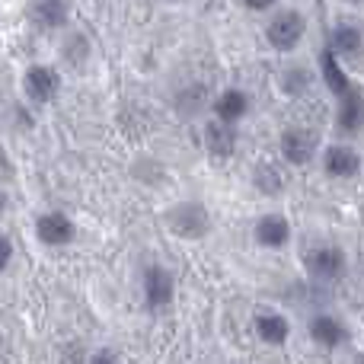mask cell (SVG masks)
<instances>
[{
  "instance_id": "obj_12",
  "label": "cell",
  "mask_w": 364,
  "mask_h": 364,
  "mask_svg": "<svg viewBox=\"0 0 364 364\" xmlns=\"http://www.w3.org/2000/svg\"><path fill=\"white\" fill-rule=\"evenodd\" d=\"M256 237H259V243H265V246L288 243V220L275 218V214H272V218H262L256 227Z\"/></svg>"
},
{
  "instance_id": "obj_15",
  "label": "cell",
  "mask_w": 364,
  "mask_h": 364,
  "mask_svg": "<svg viewBox=\"0 0 364 364\" xmlns=\"http://www.w3.org/2000/svg\"><path fill=\"white\" fill-rule=\"evenodd\" d=\"M323 70H326V83L333 87V93H339V96H346L348 90V80H346V74L339 70V64H336V51H326V58H323Z\"/></svg>"
},
{
  "instance_id": "obj_10",
  "label": "cell",
  "mask_w": 364,
  "mask_h": 364,
  "mask_svg": "<svg viewBox=\"0 0 364 364\" xmlns=\"http://www.w3.org/2000/svg\"><path fill=\"white\" fill-rule=\"evenodd\" d=\"M282 151L291 164H307L310 154H314V138L304 132H288L282 138Z\"/></svg>"
},
{
  "instance_id": "obj_18",
  "label": "cell",
  "mask_w": 364,
  "mask_h": 364,
  "mask_svg": "<svg viewBox=\"0 0 364 364\" xmlns=\"http://www.w3.org/2000/svg\"><path fill=\"white\" fill-rule=\"evenodd\" d=\"M256 186L262 188V192H269V195L282 192V173H278L275 166H259V173H256Z\"/></svg>"
},
{
  "instance_id": "obj_14",
  "label": "cell",
  "mask_w": 364,
  "mask_h": 364,
  "mask_svg": "<svg viewBox=\"0 0 364 364\" xmlns=\"http://www.w3.org/2000/svg\"><path fill=\"white\" fill-rule=\"evenodd\" d=\"M256 329H259V336H262L265 342H275V346L288 339V323H284L282 316H259Z\"/></svg>"
},
{
  "instance_id": "obj_17",
  "label": "cell",
  "mask_w": 364,
  "mask_h": 364,
  "mask_svg": "<svg viewBox=\"0 0 364 364\" xmlns=\"http://www.w3.org/2000/svg\"><path fill=\"white\" fill-rule=\"evenodd\" d=\"M333 45H336V51L355 55V51H361V32L355 29V26H339L333 36Z\"/></svg>"
},
{
  "instance_id": "obj_7",
  "label": "cell",
  "mask_w": 364,
  "mask_h": 364,
  "mask_svg": "<svg viewBox=\"0 0 364 364\" xmlns=\"http://www.w3.org/2000/svg\"><path fill=\"white\" fill-rule=\"evenodd\" d=\"M144 291H147V304H151V307H166V304H170V297H173L170 275H166L164 269H147Z\"/></svg>"
},
{
  "instance_id": "obj_20",
  "label": "cell",
  "mask_w": 364,
  "mask_h": 364,
  "mask_svg": "<svg viewBox=\"0 0 364 364\" xmlns=\"http://www.w3.org/2000/svg\"><path fill=\"white\" fill-rule=\"evenodd\" d=\"M90 364H115V355L112 352H96L93 358H90Z\"/></svg>"
},
{
  "instance_id": "obj_1",
  "label": "cell",
  "mask_w": 364,
  "mask_h": 364,
  "mask_svg": "<svg viewBox=\"0 0 364 364\" xmlns=\"http://www.w3.org/2000/svg\"><path fill=\"white\" fill-rule=\"evenodd\" d=\"M304 36V19L297 13H278L269 23V42L278 51H291Z\"/></svg>"
},
{
  "instance_id": "obj_16",
  "label": "cell",
  "mask_w": 364,
  "mask_h": 364,
  "mask_svg": "<svg viewBox=\"0 0 364 364\" xmlns=\"http://www.w3.org/2000/svg\"><path fill=\"white\" fill-rule=\"evenodd\" d=\"M32 13H36V19H38L42 26H61L64 19H68V6L58 4V0H48V4H38Z\"/></svg>"
},
{
  "instance_id": "obj_11",
  "label": "cell",
  "mask_w": 364,
  "mask_h": 364,
  "mask_svg": "<svg viewBox=\"0 0 364 364\" xmlns=\"http://www.w3.org/2000/svg\"><path fill=\"white\" fill-rule=\"evenodd\" d=\"M310 333H314V339L326 348H336L346 342V329H342L333 316H316V320L310 323Z\"/></svg>"
},
{
  "instance_id": "obj_4",
  "label": "cell",
  "mask_w": 364,
  "mask_h": 364,
  "mask_svg": "<svg viewBox=\"0 0 364 364\" xmlns=\"http://www.w3.org/2000/svg\"><path fill=\"white\" fill-rule=\"evenodd\" d=\"M307 269L314 272L316 278H336V275H342V269H346V256H342L339 250H333V246L314 250L307 256Z\"/></svg>"
},
{
  "instance_id": "obj_19",
  "label": "cell",
  "mask_w": 364,
  "mask_h": 364,
  "mask_svg": "<svg viewBox=\"0 0 364 364\" xmlns=\"http://www.w3.org/2000/svg\"><path fill=\"white\" fill-rule=\"evenodd\" d=\"M10 256H13V250H10V243H6L4 237H0V269H4L6 262H10Z\"/></svg>"
},
{
  "instance_id": "obj_3",
  "label": "cell",
  "mask_w": 364,
  "mask_h": 364,
  "mask_svg": "<svg viewBox=\"0 0 364 364\" xmlns=\"http://www.w3.org/2000/svg\"><path fill=\"white\" fill-rule=\"evenodd\" d=\"M58 83L61 80H58V74L51 68H32L26 74V93H29V100L45 102L58 93Z\"/></svg>"
},
{
  "instance_id": "obj_6",
  "label": "cell",
  "mask_w": 364,
  "mask_h": 364,
  "mask_svg": "<svg viewBox=\"0 0 364 364\" xmlns=\"http://www.w3.org/2000/svg\"><path fill=\"white\" fill-rule=\"evenodd\" d=\"M326 170L339 179H348L361 170V160H358V154L348 151V147H329L326 151Z\"/></svg>"
},
{
  "instance_id": "obj_13",
  "label": "cell",
  "mask_w": 364,
  "mask_h": 364,
  "mask_svg": "<svg viewBox=\"0 0 364 364\" xmlns=\"http://www.w3.org/2000/svg\"><path fill=\"white\" fill-rule=\"evenodd\" d=\"M243 112H246V96L240 93V90H227L218 100V115L224 122H237Z\"/></svg>"
},
{
  "instance_id": "obj_8",
  "label": "cell",
  "mask_w": 364,
  "mask_h": 364,
  "mask_svg": "<svg viewBox=\"0 0 364 364\" xmlns=\"http://www.w3.org/2000/svg\"><path fill=\"white\" fill-rule=\"evenodd\" d=\"M205 144L214 157H230L233 147H237V134H233V128L211 122V125L205 128Z\"/></svg>"
},
{
  "instance_id": "obj_2",
  "label": "cell",
  "mask_w": 364,
  "mask_h": 364,
  "mask_svg": "<svg viewBox=\"0 0 364 364\" xmlns=\"http://www.w3.org/2000/svg\"><path fill=\"white\" fill-rule=\"evenodd\" d=\"M170 224L182 237H201V233L208 230V214L201 205H179L176 211L170 214Z\"/></svg>"
},
{
  "instance_id": "obj_9",
  "label": "cell",
  "mask_w": 364,
  "mask_h": 364,
  "mask_svg": "<svg viewBox=\"0 0 364 364\" xmlns=\"http://www.w3.org/2000/svg\"><path fill=\"white\" fill-rule=\"evenodd\" d=\"M364 125V100L355 90H348L342 96V109H339V128L342 132H358Z\"/></svg>"
},
{
  "instance_id": "obj_5",
  "label": "cell",
  "mask_w": 364,
  "mask_h": 364,
  "mask_svg": "<svg viewBox=\"0 0 364 364\" xmlns=\"http://www.w3.org/2000/svg\"><path fill=\"white\" fill-rule=\"evenodd\" d=\"M36 230H38V237L51 246L68 243V240L74 237V227H70V220L64 218V214H42L38 224H36Z\"/></svg>"
},
{
  "instance_id": "obj_21",
  "label": "cell",
  "mask_w": 364,
  "mask_h": 364,
  "mask_svg": "<svg viewBox=\"0 0 364 364\" xmlns=\"http://www.w3.org/2000/svg\"><path fill=\"white\" fill-rule=\"evenodd\" d=\"M4 205H6V198H4V195H0V211H4Z\"/></svg>"
}]
</instances>
